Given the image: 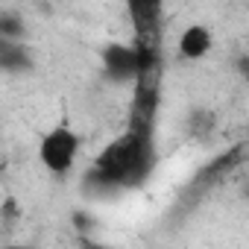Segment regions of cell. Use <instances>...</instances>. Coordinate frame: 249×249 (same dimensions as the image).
Listing matches in <instances>:
<instances>
[{
  "mask_svg": "<svg viewBox=\"0 0 249 249\" xmlns=\"http://www.w3.org/2000/svg\"><path fill=\"white\" fill-rule=\"evenodd\" d=\"M0 249H36V246H27V243H6V246H0Z\"/></svg>",
  "mask_w": 249,
  "mask_h": 249,
  "instance_id": "obj_9",
  "label": "cell"
},
{
  "mask_svg": "<svg viewBox=\"0 0 249 249\" xmlns=\"http://www.w3.org/2000/svg\"><path fill=\"white\" fill-rule=\"evenodd\" d=\"M176 47H179V56H182V59L196 62V59H202V56L211 53V47H214V33H211L205 24H188V27L179 33Z\"/></svg>",
  "mask_w": 249,
  "mask_h": 249,
  "instance_id": "obj_5",
  "label": "cell"
},
{
  "mask_svg": "<svg viewBox=\"0 0 249 249\" xmlns=\"http://www.w3.org/2000/svg\"><path fill=\"white\" fill-rule=\"evenodd\" d=\"M126 15H129V21L135 27V41L159 44L164 3H159V0H132V3H126Z\"/></svg>",
  "mask_w": 249,
  "mask_h": 249,
  "instance_id": "obj_4",
  "label": "cell"
},
{
  "mask_svg": "<svg viewBox=\"0 0 249 249\" xmlns=\"http://www.w3.org/2000/svg\"><path fill=\"white\" fill-rule=\"evenodd\" d=\"M234 71H237L243 79H249V53H240V56L234 59Z\"/></svg>",
  "mask_w": 249,
  "mask_h": 249,
  "instance_id": "obj_8",
  "label": "cell"
},
{
  "mask_svg": "<svg viewBox=\"0 0 249 249\" xmlns=\"http://www.w3.org/2000/svg\"><path fill=\"white\" fill-rule=\"evenodd\" d=\"M0 41H24V27L21 18L9 9L0 12Z\"/></svg>",
  "mask_w": 249,
  "mask_h": 249,
  "instance_id": "obj_7",
  "label": "cell"
},
{
  "mask_svg": "<svg viewBox=\"0 0 249 249\" xmlns=\"http://www.w3.org/2000/svg\"><path fill=\"white\" fill-rule=\"evenodd\" d=\"M79 150H82V141H79V132L68 123H59V126L47 129L38 141V161L44 164L47 173L53 176H68L79 159Z\"/></svg>",
  "mask_w": 249,
  "mask_h": 249,
  "instance_id": "obj_2",
  "label": "cell"
},
{
  "mask_svg": "<svg viewBox=\"0 0 249 249\" xmlns=\"http://www.w3.org/2000/svg\"><path fill=\"white\" fill-rule=\"evenodd\" d=\"M100 62H103V73L117 85H123V82L135 85L144 71V56L135 41L132 44H106L100 53Z\"/></svg>",
  "mask_w": 249,
  "mask_h": 249,
  "instance_id": "obj_3",
  "label": "cell"
},
{
  "mask_svg": "<svg viewBox=\"0 0 249 249\" xmlns=\"http://www.w3.org/2000/svg\"><path fill=\"white\" fill-rule=\"evenodd\" d=\"M0 68L9 73H21L33 68V56L24 41H0Z\"/></svg>",
  "mask_w": 249,
  "mask_h": 249,
  "instance_id": "obj_6",
  "label": "cell"
},
{
  "mask_svg": "<svg viewBox=\"0 0 249 249\" xmlns=\"http://www.w3.org/2000/svg\"><path fill=\"white\" fill-rule=\"evenodd\" d=\"M153 167H156L153 135L126 126L120 138L108 141L97 153L88 179H94L97 188H141L150 179Z\"/></svg>",
  "mask_w": 249,
  "mask_h": 249,
  "instance_id": "obj_1",
  "label": "cell"
}]
</instances>
